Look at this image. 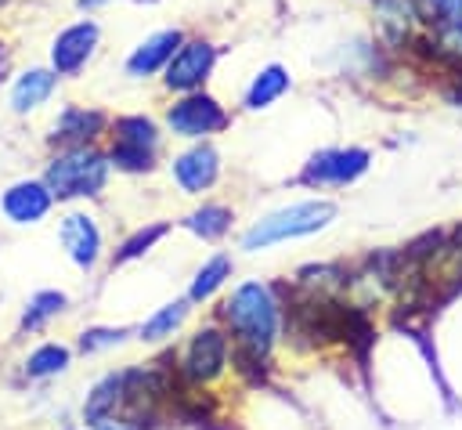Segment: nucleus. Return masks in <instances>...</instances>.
<instances>
[{
  "label": "nucleus",
  "mask_w": 462,
  "mask_h": 430,
  "mask_svg": "<svg viewBox=\"0 0 462 430\" xmlns=\"http://www.w3.org/2000/svg\"><path fill=\"white\" fill-rule=\"evenodd\" d=\"M108 155L97 152L94 145H72L61 148L43 173V184L51 188L54 199H79V195H97L108 181Z\"/></svg>",
  "instance_id": "obj_1"
},
{
  "label": "nucleus",
  "mask_w": 462,
  "mask_h": 430,
  "mask_svg": "<svg viewBox=\"0 0 462 430\" xmlns=\"http://www.w3.org/2000/svg\"><path fill=\"white\" fill-rule=\"evenodd\" d=\"M224 318L231 322L238 347L267 354V347L274 340V329H278V307H274L267 285L249 282V285L235 289V296L224 304Z\"/></svg>",
  "instance_id": "obj_2"
},
{
  "label": "nucleus",
  "mask_w": 462,
  "mask_h": 430,
  "mask_svg": "<svg viewBox=\"0 0 462 430\" xmlns=\"http://www.w3.org/2000/svg\"><path fill=\"white\" fill-rule=\"evenodd\" d=\"M336 217V202L328 199H307V202H292L263 220H256L245 235H242V246L245 249H263L271 242H282V238H300V235H310V231H321L328 220Z\"/></svg>",
  "instance_id": "obj_3"
},
{
  "label": "nucleus",
  "mask_w": 462,
  "mask_h": 430,
  "mask_svg": "<svg viewBox=\"0 0 462 430\" xmlns=\"http://www.w3.org/2000/svg\"><path fill=\"white\" fill-rule=\"evenodd\" d=\"M159 126L148 116H119L112 123V148H108V163L126 170V173H141L155 166L159 155Z\"/></svg>",
  "instance_id": "obj_4"
},
{
  "label": "nucleus",
  "mask_w": 462,
  "mask_h": 430,
  "mask_svg": "<svg viewBox=\"0 0 462 430\" xmlns=\"http://www.w3.org/2000/svg\"><path fill=\"white\" fill-rule=\"evenodd\" d=\"M231 123V116L224 112V105L206 94V90H188L180 94V101L170 105L166 112V126L177 134V137H188V141H202L217 130H224Z\"/></svg>",
  "instance_id": "obj_5"
},
{
  "label": "nucleus",
  "mask_w": 462,
  "mask_h": 430,
  "mask_svg": "<svg viewBox=\"0 0 462 430\" xmlns=\"http://www.w3.org/2000/svg\"><path fill=\"white\" fill-rule=\"evenodd\" d=\"M97 43H101V25L90 14L69 22L51 40V69L58 76H79L87 69V61L97 54Z\"/></svg>",
  "instance_id": "obj_6"
},
{
  "label": "nucleus",
  "mask_w": 462,
  "mask_h": 430,
  "mask_svg": "<svg viewBox=\"0 0 462 430\" xmlns=\"http://www.w3.org/2000/svg\"><path fill=\"white\" fill-rule=\"evenodd\" d=\"M213 65H217V47H213L209 40H202V36L180 40V47L173 51V58H170L166 69H162V83H166L170 90H177V94L199 90V87L209 79Z\"/></svg>",
  "instance_id": "obj_7"
},
{
  "label": "nucleus",
  "mask_w": 462,
  "mask_h": 430,
  "mask_svg": "<svg viewBox=\"0 0 462 430\" xmlns=\"http://www.w3.org/2000/svg\"><path fill=\"white\" fill-rule=\"evenodd\" d=\"M368 152L365 148H325L318 155H310V163L303 166V181L307 184H350L368 170Z\"/></svg>",
  "instance_id": "obj_8"
},
{
  "label": "nucleus",
  "mask_w": 462,
  "mask_h": 430,
  "mask_svg": "<svg viewBox=\"0 0 462 430\" xmlns=\"http://www.w3.org/2000/svg\"><path fill=\"white\" fill-rule=\"evenodd\" d=\"M227 361V336L217 329H202L191 336L188 354H184V379L188 383H206L213 376H220Z\"/></svg>",
  "instance_id": "obj_9"
},
{
  "label": "nucleus",
  "mask_w": 462,
  "mask_h": 430,
  "mask_svg": "<svg viewBox=\"0 0 462 430\" xmlns=\"http://www.w3.org/2000/svg\"><path fill=\"white\" fill-rule=\"evenodd\" d=\"M180 40H184L180 29H159V33L144 36V40L126 54V76H134V79H148V76L162 72L166 61L173 58V51L180 47Z\"/></svg>",
  "instance_id": "obj_10"
},
{
  "label": "nucleus",
  "mask_w": 462,
  "mask_h": 430,
  "mask_svg": "<svg viewBox=\"0 0 462 430\" xmlns=\"http://www.w3.org/2000/svg\"><path fill=\"white\" fill-rule=\"evenodd\" d=\"M108 126V116L97 112V108H87V105H69L61 108V116L54 119V130H51V141L61 145V148H72V145H94Z\"/></svg>",
  "instance_id": "obj_11"
},
{
  "label": "nucleus",
  "mask_w": 462,
  "mask_h": 430,
  "mask_svg": "<svg viewBox=\"0 0 462 430\" xmlns=\"http://www.w3.org/2000/svg\"><path fill=\"white\" fill-rule=\"evenodd\" d=\"M173 177H177V184H180L184 192H191V195L206 192V188L220 177V155H217V148H213V145H195V148L180 152V155L173 159Z\"/></svg>",
  "instance_id": "obj_12"
},
{
  "label": "nucleus",
  "mask_w": 462,
  "mask_h": 430,
  "mask_svg": "<svg viewBox=\"0 0 462 430\" xmlns=\"http://www.w3.org/2000/svg\"><path fill=\"white\" fill-rule=\"evenodd\" d=\"M58 79H61V76H58L51 65H32V69L18 72V76H14V83H11V108H14L18 116L36 112L40 105H47V101H51V94H54Z\"/></svg>",
  "instance_id": "obj_13"
},
{
  "label": "nucleus",
  "mask_w": 462,
  "mask_h": 430,
  "mask_svg": "<svg viewBox=\"0 0 462 430\" xmlns=\"http://www.w3.org/2000/svg\"><path fill=\"white\" fill-rule=\"evenodd\" d=\"M51 202H54V195H51V188H47L43 181H18V184H11V188L4 192V199H0L4 213H7L14 224H36V220L51 210Z\"/></svg>",
  "instance_id": "obj_14"
},
{
  "label": "nucleus",
  "mask_w": 462,
  "mask_h": 430,
  "mask_svg": "<svg viewBox=\"0 0 462 430\" xmlns=\"http://www.w3.org/2000/svg\"><path fill=\"white\" fill-rule=\"evenodd\" d=\"M61 242L69 249V257L79 264V267H90L94 257H97V246H101V235L94 228V220L87 213H69L61 220Z\"/></svg>",
  "instance_id": "obj_15"
},
{
  "label": "nucleus",
  "mask_w": 462,
  "mask_h": 430,
  "mask_svg": "<svg viewBox=\"0 0 462 430\" xmlns=\"http://www.w3.org/2000/svg\"><path fill=\"white\" fill-rule=\"evenodd\" d=\"M289 69L285 65H278V61H271V65H263L253 79H249V87H245V108H253V112H260V108H271L285 90H289Z\"/></svg>",
  "instance_id": "obj_16"
},
{
  "label": "nucleus",
  "mask_w": 462,
  "mask_h": 430,
  "mask_svg": "<svg viewBox=\"0 0 462 430\" xmlns=\"http://www.w3.org/2000/svg\"><path fill=\"white\" fill-rule=\"evenodd\" d=\"M123 401V376H105L97 387H94V394L87 397V419L90 423H101L108 412H116V405Z\"/></svg>",
  "instance_id": "obj_17"
},
{
  "label": "nucleus",
  "mask_w": 462,
  "mask_h": 430,
  "mask_svg": "<svg viewBox=\"0 0 462 430\" xmlns=\"http://www.w3.org/2000/svg\"><path fill=\"white\" fill-rule=\"evenodd\" d=\"M415 7H419V22L426 29L462 25V0H415Z\"/></svg>",
  "instance_id": "obj_18"
},
{
  "label": "nucleus",
  "mask_w": 462,
  "mask_h": 430,
  "mask_svg": "<svg viewBox=\"0 0 462 430\" xmlns=\"http://www.w3.org/2000/svg\"><path fill=\"white\" fill-rule=\"evenodd\" d=\"M231 275V260L220 253V257H213L199 275H195V282H191V300H206V296H213L217 289H220V282Z\"/></svg>",
  "instance_id": "obj_19"
},
{
  "label": "nucleus",
  "mask_w": 462,
  "mask_h": 430,
  "mask_svg": "<svg viewBox=\"0 0 462 430\" xmlns=\"http://www.w3.org/2000/svg\"><path fill=\"white\" fill-rule=\"evenodd\" d=\"M227 224H231V210H227V206H202V210H195V213L188 217V228H191L195 235H202V238L224 235Z\"/></svg>",
  "instance_id": "obj_20"
},
{
  "label": "nucleus",
  "mask_w": 462,
  "mask_h": 430,
  "mask_svg": "<svg viewBox=\"0 0 462 430\" xmlns=\"http://www.w3.org/2000/svg\"><path fill=\"white\" fill-rule=\"evenodd\" d=\"M65 365H69V351L58 347V343H47V347H40L36 354H29L25 372H29V376H54V372H61Z\"/></svg>",
  "instance_id": "obj_21"
},
{
  "label": "nucleus",
  "mask_w": 462,
  "mask_h": 430,
  "mask_svg": "<svg viewBox=\"0 0 462 430\" xmlns=\"http://www.w3.org/2000/svg\"><path fill=\"white\" fill-rule=\"evenodd\" d=\"M184 314H188L184 304H170V307H162L159 314H152V318L141 325V336H144V340H162V336H170V332L184 322Z\"/></svg>",
  "instance_id": "obj_22"
},
{
  "label": "nucleus",
  "mask_w": 462,
  "mask_h": 430,
  "mask_svg": "<svg viewBox=\"0 0 462 430\" xmlns=\"http://www.w3.org/2000/svg\"><path fill=\"white\" fill-rule=\"evenodd\" d=\"M65 307V296L61 293H40V296H32V304H29V311H25V318H22V325L25 329H40L51 314H58Z\"/></svg>",
  "instance_id": "obj_23"
},
{
  "label": "nucleus",
  "mask_w": 462,
  "mask_h": 430,
  "mask_svg": "<svg viewBox=\"0 0 462 430\" xmlns=\"http://www.w3.org/2000/svg\"><path fill=\"white\" fill-rule=\"evenodd\" d=\"M166 235V224H152V228H141L137 235H130L126 242H123V249L116 253V260L123 264V260H134V257H141L155 238H162Z\"/></svg>",
  "instance_id": "obj_24"
},
{
  "label": "nucleus",
  "mask_w": 462,
  "mask_h": 430,
  "mask_svg": "<svg viewBox=\"0 0 462 430\" xmlns=\"http://www.w3.org/2000/svg\"><path fill=\"white\" fill-rule=\"evenodd\" d=\"M119 329H94V332H83V340H79V347L83 351H101V347H108V343H119Z\"/></svg>",
  "instance_id": "obj_25"
},
{
  "label": "nucleus",
  "mask_w": 462,
  "mask_h": 430,
  "mask_svg": "<svg viewBox=\"0 0 462 430\" xmlns=\"http://www.w3.org/2000/svg\"><path fill=\"white\" fill-rule=\"evenodd\" d=\"M11 76V51H7V43H0V83Z\"/></svg>",
  "instance_id": "obj_26"
},
{
  "label": "nucleus",
  "mask_w": 462,
  "mask_h": 430,
  "mask_svg": "<svg viewBox=\"0 0 462 430\" xmlns=\"http://www.w3.org/2000/svg\"><path fill=\"white\" fill-rule=\"evenodd\" d=\"M105 4H108V0H76V7H79V11H87V14H90V11H97V7H105Z\"/></svg>",
  "instance_id": "obj_27"
},
{
  "label": "nucleus",
  "mask_w": 462,
  "mask_h": 430,
  "mask_svg": "<svg viewBox=\"0 0 462 430\" xmlns=\"http://www.w3.org/2000/svg\"><path fill=\"white\" fill-rule=\"evenodd\" d=\"M134 4H159V0H134Z\"/></svg>",
  "instance_id": "obj_28"
},
{
  "label": "nucleus",
  "mask_w": 462,
  "mask_h": 430,
  "mask_svg": "<svg viewBox=\"0 0 462 430\" xmlns=\"http://www.w3.org/2000/svg\"><path fill=\"white\" fill-rule=\"evenodd\" d=\"M105 430H126V426H105Z\"/></svg>",
  "instance_id": "obj_29"
}]
</instances>
